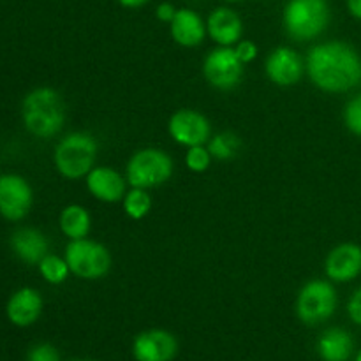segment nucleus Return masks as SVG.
<instances>
[{
  "label": "nucleus",
  "instance_id": "6e6552de",
  "mask_svg": "<svg viewBox=\"0 0 361 361\" xmlns=\"http://www.w3.org/2000/svg\"><path fill=\"white\" fill-rule=\"evenodd\" d=\"M243 66L245 63L238 59L235 49L229 46H221V48L214 49L204 60V78L215 88L229 90L242 80Z\"/></svg>",
  "mask_w": 361,
  "mask_h": 361
},
{
  "label": "nucleus",
  "instance_id": "393cba45",
  "mask_svg": "<svg viewBox=\"0 0 361 361\" xmlns=\"http://www.w3.org/2000/svg\"><path fill=\"white\" fill-rule=\"evenodd\" d=\"M344 120L351 133H355L356 136H361V95L348 102L344 111Z\"/></svg>",
  "mask_w": 361,
  "mask_h": 361
},
{
  "label": "nucleus",
  "instance_id": "4468645a",
  "mask_svg": "<svg viewBox=\"0 0 361 361\" xmlns=\"http://www.w3.org/2000/svg\"><path fill=\"white\" fill-rule=\"evenodd\" d=\"M267 74L281 87L298 83L303 74V62L291 48H277L267 60Z\"/></svg>",
  "mask_w": 361,
  "mask_h": 361
},
{
  "label": "nucleus",
  "instance_id": "dca6fc26",
  "mask_svg": "<svg viewBox=\"0 0 361 361\" xmlns=\"http://www.w3.org/2000/svg\"><path fill=\"white\" fill-rule=\"evenodd\" d=\"M210 37L221 46H231L242 37V20L238 14L228 7H219L210 14L207 23Z\"/></svg>",
  "mask_w": 361,
  "mask_h": 361
},
{
  "label": "nucleus",
  "instance_id": "7c9ffc66",
  "mask_svg": "<svg viewBox=\"0 0 361 361\" xmlns=\"http://www.w3.org/2000/svg\"><path fill=\"white\" fill-rule=\"evenodd\" d=\"M120 6L129 7V9H136V7H143L145 4H148L150 0H118Z\"/></svg>",
  "mask_w": 361,
  "mask_h": 361
},
{
  "label": "nucleus",
  "instance_id": "2eb2a0df",
  "mask_svg": "<svg viewBox=\"0 0 361 361\" xmlns=\"http://www.w3.org/2000/svg\"><path fill=\"white\" fill-rule=\"evenodd\" d=\"M90 194L104 203H116L126 197V180L111 168H94L87 175Z\"/></svg>",
  "mask_w": 361,
  "mask_h": 361
},
{
  "label": "nucleus",
  "instance_id": "f03ea898",
  "mask_svg": "<svg viewBox=\"0 0 361 361\" xmlns=\"http://www.w3.org/2000/svg\"><path fill=\"white\" fill-rule=\"evenodd\" d=\"M21 118L30 134L37 137H51L66 122V104L56 90L48 87L35 88L21 104Z\"/></svg>",
  "mask_w": 361,
  "mask_h": 361
},
{
  "label": "nucleus",
  "instance_id": "9b49d317",
  "mask_svg": "<svg viewBox=\"0 0 361 361\" xmlns=\"http://www.w3.org/2000/svg\"><path fill=\"white\" fill-rule=\"evenodd\" d=\"M178 353V342L166 330H148L137 335L133 355L137 361H171Z\"/></svg>",
  "mask_w": 361,
  "mask_h": 361
},
{
  "label": "nucleus",
  "instance_id": "a878e982",
  "mask_svg": "<svg viewBox=\"0 0 361 361\" xmlns=\"http://www.w3.org/2000/svg\"><path fill=\"white\" fill-rule=\"evenodd\" d=\"M28 361H60V356L51 344H39L30 349Z\"/></svg>",
  "mask_w": 361,
  "mask_h": 361
},
{
  "label": "nucleus",
  "instance_id": "473e14b6",
  "mask_svg": "<svg viewBox=\"0 0 361 361\" xmlns=\"http://www.w3.org/2000/svg\"><path fill=\"white\" fill-rule=\"evenodd\" d=\"M228 2H240V0H228Z\"/></svg>",
  "mask_w": 361,
  "mask_h": 361
},
{
  "label": "nucleus",
  "instance_id": "5701e85b",
  "mask_svg": "<svg viewBox=\"0 0 361 361\" xmlns=\"http://www.w3.org/2000/svg\"><path fill=\"white\" fill-rule=\"evenodd\" d=\"M240 150V140L236 134L224 133L217 134L208 141V152L212 157L219 159V161H228L233 159Z\"/></svg>",
  "mask_w": 361,
  "mask_h": 361
},
{
  "label": "nucleus",
  "instance_id": "1a4fd4ad",
  "mask_svg": "<svg viewBox=\"0 0 361 361\" xmlns=\"http://www.w3.org/2000/svg\"><path fill=\"white\" fill-rule=\"evenodd\" d=\"M34 194L23 176H0V215L7 221H21L32 208Z\"/></svg>",
  "mask_w": 361,
  "mask_h": 361
},
{
  "label": "nucleus",
  "instance_id": "ddd939ff",
  "mask_svg": "<svg viewBox=\"0 0 361 361\" xmlns=\"http://www.w3.org/2000/svg\"><path fill=\"white\" fill-rule=\"evenodd\" d=\"M42 312V298L35 289L21 288L9 298L6 307L7 319L14 326L27 328L39 319Z\"/></svg>",
  "mask_w": 361,
  "mask_h": 361
},
{
  "label": "nucleus",
  "instance_id": "39448f33",
  "mask_svg": "<svg viewBox=\"0 0 361 361\" xmlns=\"http://www.w3.org/2000/svg\"><path fill=\"white\" fill-rule=\"evenodd\" d=\"M173 175V161L159 148L136 152L127 164V182L137 189H152L168 182Z\"/></svg>",
  "mask_w": 361,
  "mask_h": 361
},
{
  "label": "nucleus",
  "instance_id": "2f4dec72",
  "mask_svg": "<svg viewBox=\"0 0 361 361\" xmlns=\"http://www.w3.org/2000/svg\"><path fill=\"white\" fill-rule=\"evenodd\" d=\"M356 361H361V351L358 353V356H356Z\"/></svg>",
  "mask_w": 361,
  "mask_h": 361
},
{
  "label": "nucleus",
  "instance_id": "a211bd4d",
  "mask_svg": "<svg viewBox=\"0 0 361 361\" xmlns=\"http://www.w3.org/2000/svg\"><path fill=\"white\" fill-rule=\"evenodd\" d=\"M171 35L175 42L185 48H194L201 44L207 35V27L200 14L190 9H178L171 23Z\"/></svg>",
  "mask_w": 361,
  "mask_h": 361
},
{
  "label": "nucleus",
  "instance_id": "423d86ee",
  "mask_svg": "<svg viewBox=\"0 0 361 361\" xmlns=\"http://www.w3.org/2000/svg\"><path fill=\"white\" fill-rule=\"evenodd\" d=\"M66 261L71 274L87 281L104 277L111 268V254L104 245L92 240H73L66 247Z\"/></svg>",
  "mask_w": 361,
  "mask_h": 361
},
{
  "label": "nucleus",
  "instance_id": "412c9836",
  "mask_svg": "<svg viewBox=\"0 0 361 361\" xmlns=\"http://www.w3.org/2000/svg\"><path fill=\"white\" fill-rule=\"evenodd\" d=\"M152 208V197L147 192V189H137L133 187V190L126 194L123 197V210L134 221H141L143 217H147L148 212Z\"/></svg>",
  "mask_w": 361,
  "mask_h": 361
},
{
  "label": "nucleus",
  "instance_id": "4be33fe9",
  "mask_svg": "<svg viewBox=\"0 0 361 361\" xmlns=\"http://www.w3.org/2000/svg\"><path fill=\"white\" fill-rule=\"evenodd\" d=\"M39 271L44 277L46 282L49 284H62L66 282V279L69 277V264L66 259L59 256H53V254H46L44 257L39 263Z\"/></svg>",
  "mask_w": 361,
  "mask_h": 361
},
{
  "label": "nucleus",
  "instance_id": "c85d7f7f",
  "mask_svg": "<svg viewBox=\"0 0 361 361\" xmlns=\"http://www.w3.org/2000/svg\"><path fill=\"white\" fill-rule=\"evenodd\" d=\"M176 11H178V9H175V7H173V4L162 2V4H159V6H157V11H155V14H157L159 20L164 21V23H171L173 18H175V14H176Z\"/></svg>",
  "mask_w": 361,
  "mask_h": 361
},
{
  "label": "nucleus",
  "instance_id": "c756f323",
  "mask_svg": "<svg viewBox=\"0 0 361 361\" xmlns=\"http://www.w3.org/2000/svg\"><path fill=\"white\" fill-rule=\"evenodd\" d=\"M348 9L356 20H361V0H348Z\"/></svg>",
  "mask_w": 361,
  "mask_h": 361
},
{
  "label": "nucleus",
  "instance_id": "cd10ccee",
  "mask_svg": "<svg viewBox=\"0 0 361 361\" xmlns=\"http://www.w3.org/2000/svg\"><path fill=\"white\" fill-rule=\"evenodd\" d=\"M348 310H349V316H351V319L361 326V288L351 296V300H349Z\"/></svg>",
  "mask_w": 361,
  "mask_h": 361
},
{
  "label": "nucleus",
  "instance_id": "9d476101",
  "mask_svg": "<svg viewBox=\"0 0 361 361\" xmlns=\"http://www.w3.org/2000/svg\"><path fill=\"white\" fill-rule=\"evenodd\" d=\"M169 134L173 140L185 147H200L210 141L212 127L204 115L194 109H180L169 118Z\"/></svg>",
  "mask_w": 361,
  "mask_h": 361
},
{
  "label": "nucleus",
  "instance_id": "20e7f679",
  "mask_svg": "<svg viewBox=\"0 0 361 361\" xmlns=\"http://www.w3.org/2000/svg\"><path fill=\"white\" fill-rule=\"evenodd\" d=\"M330 21L328 0H289L284 9V27L296 41L317 37Z\"/></svg>",
  "mask_w": 361,
  "mask_h": 361
},
{
  "label": "nucleus",
  "instance_id": "f3484780",
  "mask_svg": "<svg viewBox=\"0 0 361 361\" xmlns=\"http://www.w3.org/2000/svg\"><path fill=\"white\" fill-rule=\"evenodd\" d=\"M14 254L27 264H39L48 254V240L39 229L21 228L11 236Z\"/></svg>",
  "mask_w": 361,
  "mask_h": 361
},
{
  "label": "nucleus",
  "instance_id": "7ed1b4c3",
  "mask_svg": "<svg viewBox=\"0 0 361 361\" xmlns=\"http://www.w3.org/2000/svg\"><path fill=\"white\" fill-rule=\"evenodd\" d=\"M95 157L97 141L87 133H73L56 145L53 161L60 175L69 180H78L94 169Z\"/></svg>",
  "mask_w": 361,
  "mask_h": 361
},
{
  "label": "nucleus",
  "instance_id": "6ab92c4d",
  "mask_svg": "<svg viewBox=\"0 0 361 361\" xmlns=\"http://www.w3.org/2000/svg\"><path fill=\"white\" fill-rule=\"evenodd\" d=\"M317 349L324 361H348L353 355V338L345 330L331 328L319 338Z\"/></svg>",
  "mask_w": 361,
  "mask_h": 361
},
{
  "label": "nucleus",
  "instance_id": "f257e3e1",
  "mask_svg": "<svg viewBox=\"0 0 361 361\" xmlns=\"http://www.w3.org/2000/svg\"><path fill=\"white\" fill-rule=\"evenodd\" d=\"M309 76L324 92H348L361 81L358 53L345 42L314 46L307 59Z\"/></svg>",
  "mask_w": 361,
  "mask_h": 361
},
{
  "label": "nucleus",
  "instance_id": "0eeeda50",
  "mask_svg": "<svg viewBox=\"0 0 361 361\" xmlns=\"http://www.w3.org/2000/svg\"><path fill=\"white\" fill-rule=\"evenodd\" d=\"M337 309V293L326 281L305 284L296 300V312L305 324H319L334 316Z\"/></svg>",
  "mask_w": 361,
  "mask_h": 361
},
{
  "label": "nucleus",
  "instance_id": "bb28decb",
  "mask_svg": "<svg viewBox=\"0 0 361 361\" xmlns=\"http://www.w3.org/2000/svg\"><path fill=\"white\" fill-rule=\"evenodd\" d=\"M235 51L243 63H249L257 56V46L252 41H240Z\"/></svg>",
  "mask_w": 361,
  "mask_h": 361
},
{
  "label": "nucleus",
  "instance_id": "aec40b11",
  "mask_svg": "<svg viewBox=\"0 0 361 361\" xmlns=\"http://www.w3.org/2000/svg\"><path fill=\"white\" fill-rule=\"evenodd\" d=\"M60 229L71 240H81L90 231V215L80 204H69L60 214Z\"/></svg>",
  "mask_w": 361,
  "mask_h": 361
},
{
  "label": "nucleus",
  "instance_id": "b1692460",
  "mask_svg": "<svg viewBox=\"0 0 361 361\" xmlns=\"http://www.w3.org/2000/svg\"><path fill=\"white\" fill-rule=\"evenodd\" d=\"M210 152L208 148H204L203 145L200 147H190L189 152L185 155V164L190 171L194 173H203L210 168Z\"/></svg>",
  "mask_w": 361,
  "mask_h": 361
},
{
  "label": "nucleus",
  "instance_id": "f8f14e48",
  "mask_svg": "<svg viewBox=\"0 0 361 361\" xmlns=\"http://www.w3.org/2000/svg\"><path fill=\"white\" fill-rule=\"evenodd\" d=\"M326 275L335 282H349L361 274V247L342 243L326 257Z\"/></svg>",
  "mask_w": 361,
  "mask_h": 361
}]
</instances>
